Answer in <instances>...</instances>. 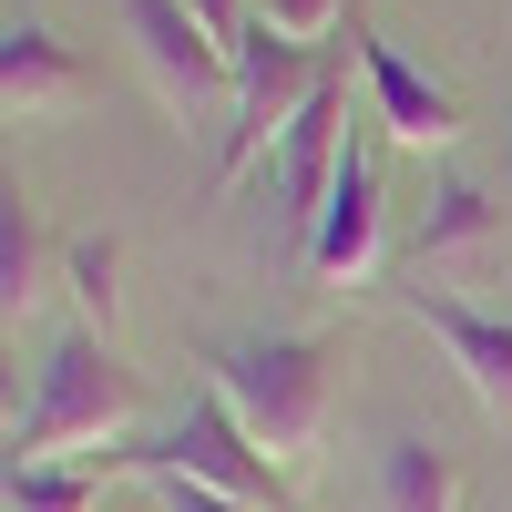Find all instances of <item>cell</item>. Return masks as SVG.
<instances>
[{
  "instance_id": "obj_1",
  "label": "cell",
  "mask_w": 512,
  "mask_h": 512,
  "mask_svg": "<svg viewBox=\"0 0 512 512\" xmlns=\"http://www.w3.org/2000/svg\"><path fill=\"white\" fill-rule=\"evenodd\" d=\"M134 400H144V379L123 369L93 328H72V338H52L41 390H31V410L11 420V461H62L72 441H113L123 420H134Z\"/></svg>"
},
{
  "instance_id": "obj_2",
  "label": "cell",
  "mask_w": 512,
  "mask_h": 512,
  "mask_svg": "<svg viewBox=\"0 0 512 512\" xmlns=\"http://www.w3.org/2000/svg\"><path fill=\"white\" fill-rule=\"evenodd\" d=\"M216 390L277 461H297L328 431V338H246V349H216Z\"/></svg>"
},
{
  "instance_id": "obj_3",
  "label": "cell",
  "mask_w": 512,
  "mask_h": 512,
  "mask_svg": "<svg viewBox=\"0 0 512 512\" xmlns=\"http://www.w3.org/2000/svg\"><path fill=\"white\" fill-rule=\"evenodd\" d=\"M113 472H144V482L175 472V482H205V492H236V502H256V512H297L287 482H277V451L226 410V390H205V400L175 420V431L123 441V451H113Z\"/></svg>"
},
{
  "instance_id": "obj_4",
  "label": "cell",
  "mask_w": 512,
  "mask_h": 512,
  "mask_svg": "<svg viewBox=\"0 0 512 512\" xmlns=\"http://www.w3.org/2000/svg\"><path fill=\"white\" fill-rule=\"evenodd\" d=\"M318 82H328V52H308V41H287V31H267V21H246V41H236V103H226V154H216V195L246 175V164L277 154V134L308 113Z\"/></svg>"
},
{
  "instance_id": "obj_5",
  "label": "cell",
  "mask_w": 512,
  "mask_h": 512,
  "mask_svg": "<svg viewBox=\"0 0 512 512\" xmlns=\"http://www.w3.org/2000/svg\"><path fill=\"white\" fill-rule=\"evenodd\" d=\"M123 41L144 52L164 113H205V103H236V52L205 31L185 0H123Z\"/></svg>"
},
{
  "instance_id": "obj_6",
  "label": "cell",
  "mask_w": 512,
  "mask_h": 512,
  "mask_svg": "<svg viewBox=\"0 0 512 512\" xmlns=\"http://www.w3.org/2000/svg\"><path fill=\"white\" fill-rule=\"evenodd\" d=\"M379 226H390V195H379V154H369V144H349V154H338L328 205H318V226L297 236L308 277H318V287H359V277L379 267Z\"/></svg>"
},
{
  "instance_id": "obj_7",
  "label": "cell",
  "mask_w": 512,
  "mask_h": 512,
  "mask_svg": "<svg viewBox=\"0 0 512 512\" xmlns=\"http://www.w3.org/2000/svg\"><path fill=\"white\" fill-rule=\"evenodd\" d=\"M410 297V318L451 349V369L472 379V400L492 410V420H512V318H492V308H472V297H451V287H400Z\"/></svg>"
},
{
  "instance_id": "obj_8",
  "label": "cell",
  "mask_w": 512,
  "mask_h": 512,
  "mask_svg": "<svg viewBox=\"0 0 512 512\" xmlns=\"http://www.w3.org/2000/svg\"><path fill=\"white\" fill-rule=\"evenodd\" d=\"M338 103H349V82H338V62H328V82L308 93V113L277 134V195H287V216H297V236L318 226V205H328V185H338V154H349V123H338Z\"/></svg>"
},
{
  "instance_id": "obj_9",
  "label": "cell",
  "mask_w": 512,
  "mask_h": 512,
  "mask_svg": "<svg viewBox=\"0 0 512 512\" xmlns=\"http://www.w3.org/2000/svg\"><path fill=\"white\" fill-rule=\"evenodd\" d=\"M349 41H359V72H369V103H379V123H390L400 144H420V154H441L451 134H461V103L441 93L431 72H420L400 41H379V31H359L349 21Z\"/></svg>"
},
{
  "instance_id": "obj_10",
  "label": "cell",
  "mask_w": 512,
  "mask_h": 512,
  "mask_svg": "<svg viewBox=\"0 0 512 512\" xmlns=\"http://www.w3.org/2000/svg\"><path fill=\"white\" fill-rule=\"evenodd\" d=\"M62 103H82L72 41L11 11V31H0V113H11V123H41V113H62Z\"/></svg>"
},
{
  "instance_id": "obj_11",
  "label": "cell",
  "mask_w": 512,
  "mask_h": 512,
  "mask_svg": "<svg viewBox=\"0 0 512 512\" xmlns=\"http://www.w3.org/2000/svg\"><path fill=\"white\" fill-rule=\"evenodd\" d=\"M379 512H461V461L441 451V441H390L379 451V492H369Z\"/></svg>"
},
{
  "instance_id": "obj_12",
  "label": "cell",
  "mask_w": 512,
  "mask_h": 512,
  "mask_svg": "<svg viewBox=\"0 0 512 512\" xmlns=\"http://www.w3.org/2000/svg\"><path fill=\"white\" fill-rule=\"evenodd\" d=\"M502 246V205L482 185H451L431 216H420V277L441 287V267H461V256H492Z\"/></svg>"
},
{
  "instance_id": "obj_13",
  "label": "cell",
  "mask_w": 512,
  "mask_h": 512,
  "mask_svg": "<svg viewBox=\"0 0 512 512\" xmlns=\"http://www.w3.org/2000/svg\"><path fill=\"white\" fill-rule=\"evenodd\" d=\"M113 451L93 461H11V512H103Z\"/></svg>"
},
{
  "instance_id": "obj_14",
  "label": "cell",
  "mask_w": 512,
  "mask_h": 512,
  "mask_svg": "<svg viewBox=\"0 0 512 512\" xmlns=\"http://www.w3.org/2000/svg\"><path fill=\"white\" fill-rule=\"evenodd\" d=\"M41 287H52V236H41L31 205H11V216H0V318L21 328L41 308Z\"/></svg>"
},
{
  "instance_id": "obj_15",
  "label": "cell",
  "mask_w": 512,
  "mask_h": 512,
  "mask_svg": "<svg viewBox=\"0 0 512 512\" xmlns=\"http://www.w3.org/2000/svg\"><path fill=\"white\" fill-rule=\"evenodd\" d=\"M256 21H267V31H287V41H308V52H318V41H328L338 21H349V0H256Z\"/></svg>"
},
{
  "instance_id": "obj_16",
  "label": "cell",
  "mask_w": 512,
  "mask_h": 512,
  "mask_svg": "<svg viewBox=\"0 0 512 512\" xmlns=\"http://www.w3.org/2000/svg\"><path fill=\"white\" fill-rule=\"evenodd\" d=\"M72 297L113 328V246H72Z\"/></svg>"
},
{
  "instance_id": "obj_17",
  "label": "cell",
  "mask_w": 512,
  "mask_h": 512,
  "mask_svg": "<svg viewBox=\"0 0 512 512\" xmlns=\"http://www.w3.org/2000/svg\"><path fill=\"white\" fill-rule=\"evenodd\" d=\"M154 492H164V512H256V502H236V492H205V482H175V472H164Z\"/></svg>"
},
{
  "instance_id": "obj_18",
  "label": "cell",
  "mask_w": 512,
  "mask_h": 512,
  "mask_svg": "<svg viewBox=\"0 0 512 512\" xmlns=\"http://www.w3.org/2000/svg\"><path fill=\"white\" fill-rule=\"evenodd\" d=\"M185 11H195L205 31H216V41H226V52H236V41H246V21H256V11H246V0H185Z\"/></svg>"
}]
</instances>
